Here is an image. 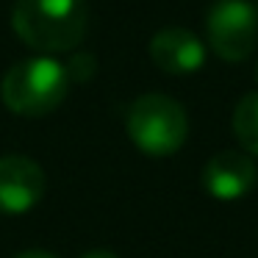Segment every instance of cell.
<instances>
[{"mask_svg": "<svg viewBox=\"0 0 258 258\" xmlns=\"http://www.w3.org/2000/svg\"><path fill=\"white\" fill-rule=\"evenodd\" d=\"M208 45L222 61H244L255 50L258 17L247 0H217L206 20Z\"/></svg>", "mask_w": 258, "mask_h": 258, "instance_id": "cell-4", "label": "cell"}, {"mask_svg": "<svg viewBox=\"0 0 258 258\" xmlns=\"http://www.w3.org/2000/svg\"><path fill=\"white\" fill-rule=\"evenodd\" d=\"M150 58L169 75H189L203 67L206 47L186 28H161L150 39Z\"/></svg>", "mask_w": 258, "mask_h": 258, "instance_id": "cell-7", "label": "cell"}, {"mask_svg": "<svg viewBox=\"0 0 258 258\" xmlns=\"http://www.w3.org/2000/svg\"><path fill=\"white\" fill-rule=\"evenodd\" d=\"M81 258H119V255L111 252V250H89V252H84Z\"/></svg>", "mask_w": 258, "mask_h": 258, "instance_id": "cell-10", "label": "cell"}, {"mask_svg": "<svg viewBox=\"0 0 258 258\" xmlns=\"http://www.w3.org/2000/svg\"><path fill=\"white\" fill-rule=\"evenodd\" d=\"M233 134L250 156H258V92H247L233 108Z\"/></svg>", "mask_w": 258, "mask_h": 258, "instance_id": "cell-8", "label": "cell"}, {"mask_svg": "<svg viewBox=\"0 0 258 258\" xmlns=\"http://www.w3.org/2000/svg\"><path fill=\"white\" fill-rule=\"evenodd\" d=\"M258 183V167L247 153L222 150L208 158L203 169V189L217 200H239Z\"/></svg>", "mask_w": 258, "mask_h": 258, "instance_id": "cell-6", "label": "cell"}, {"mask_svg": "<svg viewBox=\"0 0 258 258\" xmlns=\"http://www.w3.org/2000/svg\"><path fill=\"white\" fill-rule=\"evenodd\" d=\"M47 178L28 156L0 158V214H25L45 197Z\"/></svg>", "mask_w": 258, "mask_h": 258, "instance_id": "cell-5", "label": "cell"}, {"mask_svg": "<svg viewBox=\"0 0 258 258\" xmlns=\"http://www.w3.org/2000/svg\"><path fill=\"white\" fill-rule=\"evenodd\" d=\"M125 128H128L131 142L142 153L164 158L183 147L186 134H189V117L178 100L150 92L131 103Z\"/></svg>", "mask_w": 258, "mask_h": 258, "instance_id": "cell-3", "label": "cell"}, {"mask_svg": "<svg viewBox=\"0 0 258 258\" xmlns=\"http://www.w3.org/2000/svg\"><path fill=\"white\" fill-rule=\"evenodd\" d=\"M70 73L50 56L17 61L0 81V97L20 117H47L70 95Z\"/></svg>", "mask_w": 258, "mask_h": 258, "instance_id": "cell-2", "label": "cell"}, {"mask_svg": "<svg viewBox=\"0 0 258 258\" xmlns=\"http://www.w3.org/2000/svg\"><path fill=\"white\" fill-rule=\"evenodd\" d=\"M89 25L86 0H17L12 28L39 53H67L84 42Z\"/></svg>", "mask_w": 258, "mask_h": 258, "instance_id": "cell-1", "label": "cell"}, {"mask_svg": "<svg viewBox=\"0 0 258 258\" xmlns=\"http://www.w3.org/2000/svg\"><path fill=\"white\" fill-rule=\"evenodd\" d=\"M67 73H70V81H86L92 73H95V58L86 56V53H81V56H75L73 61H70Z\"/></svg>", "mask_w": 258, "mask_h": 258, "instance_id": "cell-9", "label": "cell"}, {"mask_svg": "<svg viewBox=\"0 0 258 258\" xmlns=\"http://www.w3.org/2000/svg\"><path fill=\"white\" fill-rule=\"evenodd\" d=\"M17 258H56L53 252H45V250H28V252H20Z\"/></svg>", "mask_w": 258, "mask_h": 258, "instance_id": "cell-11", "label": "cell"}, {"mask_svg": "<svg viewBox=\"0 0 258 258\" xmlns=\"http://www.w3.org/2000/svg\"><path fill=\"white\" fill-rule=\"evenodd\" d=\"M255 81H258V64H255Z\"/></svg>", "mask_w": 258, "mask_h": 258, "instance_id": "cell-12", "label": "cell"}]
</instances>
